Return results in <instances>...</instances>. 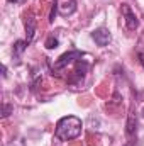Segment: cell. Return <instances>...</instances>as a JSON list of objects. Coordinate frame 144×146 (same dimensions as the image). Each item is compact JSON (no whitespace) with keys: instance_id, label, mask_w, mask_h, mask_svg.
<instances>
[{"instance_id":"6da1fadb","label":"cell","mask_w":144,"mask_h":146,"mask_svg":"<svg viewBox=\"0 0 144 146\" xmlns=\"http://www.w3.org/2000/svg\"><path fill=\"white\" fill-rule=\"evenodd\" d=\"M80 133H81V121L75 115H66L58 121L54 136L61 141H71L80 136Z\"/></svg>"},{"instance_id":"7a4b0ae2","label":"cell","mask_w":144,"mask_h":146,"mask_svg":"<svg viewBox=\"0 0 144 146\" xmlns=\"http://www.w3.org/2000/svg\"><path fill=\"white\" fill-rule=\"evenodd\" d=\"M81 51H76V49H73V51H68V53H65V54H61L56 61H54V70H61V68H65V66H68L70 63L73 61H78V60H81Z\"/></svg>"},{"instance_id":"3957f363","label":"cell","mask_w":144,"mask_h":146,"mask_svg":"<svg viewBox=\"0 0 144 146\" xmlns=\"http://www.w3.org/2000/svg\"><path fill=\"white\" fill-rule=\"evenodd\" d=\"M122 14H124V17H126V27H127L129 31H136L137 26H139V21H137L136 14L131 10V7H129L127 3H122Z\"/></svg>"},{"instance_id":"277c9868","label":"cell","mask_w":144,"mask_h":146,"mask_svg":"<svg viewBox=\"0 0 144 146\" xmlns=\"http://www.w3.org/2000/svg\"><path fill=\"white\" fill-rule=\"evenodd\" d=\"M92 37H93V41L98 44V46H107L108 42H110V33H108V29L105 27H98V29H95L93 33H92Z\"/></svg>"},{"instance_id":"5b68a950","label":"cell","mask_w":144,"mask_h":146,"mask_svg":"<svg viewBox=\"0 0 144 146\" xmlns=\"http://www.w3.org/2000/svg\"><path fill=\"white\" fill-rule=\"evenodd\" d=\"M34 34H36V19L34 17H27L26 19V41H27V44L32 42Z\"/></svg>"},{"instance_id":"8992f818","label":"cell","mask_w":144,"mask_h":146,"mask_svg":"<svg viewBox=\"0 0 144 146\" xmlns=\"http://www.w3.org/2000/svg\"><path fill=\"white\" fill-rule=\"evenodd\" d=\"M136 129H137V119H136V114L131 112V114H129V119H127V124H126V133H127V136L136 134Z\"/></svg>"},{"instance_id":"52a82bcc","label":"cell","mask_w":144,"mask_h":146,"mask_svg":"<svg viewBox=\"0 0 144 146\" xmlns=\"http://www.w3.org/2000/svg\"><path fill=\"white\" fill-rule=\"evenodd\" d=\"M75 10H76V2H75V0H66V2L59 7V12H61V15H65V17L71 15Z\"/></svg>"},{"instance_id":"ba28073f","label":"cell","mask_w":144,"mask_h":146,"mask_svg":"<svg viewBox=\"0 0 144 146\" xmlns=\"http://www.w3.org/2000/svg\"><path fill=\"white\" fill-rule=\"evenodd\" d=\"M87 72H88V63H87V61H83V60H78V61H76V65H75V72H73V73H75L78 78H81Z\"/></svg>"},{"instance_id":"9c48e42d","label":"cell","mask_w":144,"mask_h":146,"mask_svg":"<svg viewBox=\"0 0 144 146\" xmlns=\"http://www.w3.org/2000/svg\"><path fill=\"white\" fill-rule=\"evenodd\" d=\"M26 48H27V41H17V42L14 44V54H15V56L22 54V53L26 51Z\"/></svg>"},{"instance_id":"30bf717a","label":"cell","mask_w":144,"mask_h":146,"mask_svg":"<svg viewBox=\"0 0 144 146\" xmlns=\"http://www.w3.org/2000/svg\"><path fill=\"white\" fill-rule=\"evenodd\" d=\"M48 49H56L58 48V39L54 36H49L48 39H46V44H44Z\"/></svg>"},{"instance_id":"8fae6325","label":"cell","mask_w":144,"mask_h":146,"mask_svg":"<svg viewBox=\"0 0 144 146\" xmlns=\"http://www.w3.org/2000/svg\"><path fill=\"white\" fill-rule=\"evenodd\" d=\"M58 2L54 0L53 3H51V12H49V22H54V19H56V14H58Z\"/></svg>"},{"instance_id":"7c38bea8","label":"cell","mask_w":144,"mask_h":146,"mask_svg":"<svg viewBox=\"0 0 144 146\" xmlns=\"http://www.w3.org/2000/svg\"><path fill=\"white\" fill-rule=\"evenodd\" d=\"M10 112H12V106L3 104V107H2V117H9V115H10Z\"/></svg>"},{"instance_id":"4fadbf2b","label":"cell","mask_w":144,"mask_h":146,"mask_svg":"<svg viewBox=\"0 0 144 146\" xmlns=\"http://www.w3.org/2000/svg\"><path fill=\"white\" fill-rule=\"evenodd\" d=\"M7 2H10V3H12V2H14V3H24L26 0H7Z\"/></svg>"},{"instance_id":"5bb4252c","label":"cell","mask_w":144,"mask_h":146,"mask_svg":"<svg viewBox=\"0 0 144 146\" xmlns=\"http://www.w3.org/2000/svg\"><path fill=\"white\" fill-rule=\"evenodd\" d=\"M139 58H141V63H143V66H144V53H141V54H139Z\"/></svg>"},{"instance_id":"9a60e30c","label":"cell","mask_w":144,"mask_h":146,"mask_svg":"<svg viewBox=\"0 0 144 146\" xmlns=\"http://www.w3.org/2000/svg\"><path fill=\"white\" fill-rule=\"evenodd\" d=\"M143 115H144V109H143Z\"/></svg>"}]
</instances>
